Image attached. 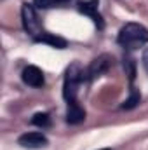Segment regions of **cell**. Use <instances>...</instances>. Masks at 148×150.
Instances as JSON below:
<instances>
[{
  "instance_id": "6da1fadb",
  "label": "cell",
  "mask_w": 148,
  "mask_h": 150,
  "mask_svg": "<svg viewBox=\"0 0 148 150\" xmlns=\"http://www.w3.org/2000/svg\"><path fill=\"white\" fill-rule=\"evenodd\" d=\"M117 42L129 51H134L138 47H143L148 44V30L140 23H125L117 35Z\"/></svg>"
},
{
  "instance_id": "7a4b0ae2",
  "label": "cell",
  "mask_w": 148,
  "mask_h": 150,
  "mask_svg": "<svg viewBox=\"0 0 148 150\" xmlns=\"http://www.w3.org/2000/svg\"><path fill=\"white\" fill-rule=\"evenodd\" d=\"M87 79V74L84 72L80 63H72L66 72H65V82H63V98L66 100V103L75 101L77 94H78V87L80 84Z\"/></svg>"
},
{
  "instance_id": "3957f363",
  "label": "cell",
  "mask_w": 148,
  "mask_h": 150,
  "mask_svg": "<svg viewBox=\"0 0 148 150\" xmlns=\"http://www.w3.org/2000/svg\"><path fill=\"white\" fill-rule=\"evenodd\" d=\"M21 18H23V28H25V32L28 35H32L33 40L44 33L33 4H23V7H21Z\"/></svg>"
},
{
  "instance_id": "277c9868",
  "label": "cell",
  "mask_w": 148,
  "mask_h": 150,
  "mask_svg": "<svg viewBox=\"0 0 148 150\" xmlns=\"http://www.w3.org/2000/svg\"><path fill=\"white\" fill-rule=\"evenodd\" d=\"M18 143L25 149H32V150H37V149H44L49 145V140L45 134L42 133H37V131H32V133H25L18 138Z\"/></svg>"
},
{
  "instance_id": "5b68a950",
  "label": "cell",
  "mask_w": 148,
  "mask_h": 150,
  "mask_svg": "<svg viewBox=\"0 0 148 150\" xmlns=\"http://www.w3.org/2000/svg\"><path fill=\"white\" fill-rule=\"evenodd\" d=\"M110 65H111V58L108 54L98 56V58L89 65V68H87V72H85V74H87V79L92 80V79H96V77H101L105 72H108Z\"/></svg>"
},
{
  "instance_id": "8992f818",
  "label": "cell",
  "mask_w": 148,
  "mask_h": 150,
  "mask_svg": "<svg viewBox=\"0 0 148 150\" xmlns=\"http://www.w3.org/2000/svg\"><path fill=\"white\" fill-rule=\"evenodd\" d=\"M23 82L30 87H42L45 84V79H44V74L42 70L35 67V65H28L25 70H23Z\"/></svg>"
},
{
  "instance_id": "52a82bcc",
  "label": "cell",
  "mask_w": 148,
  "mask_h": 150,
  "mask_svg": "<svg viewBox=\"0 0 148 150\" xmlns=\"http://www.w3.org/2000/svg\"><path fill=\"white\" fill-rule=\"evenodd\" d=\"M78 11L85 16H89L99 28L105 26V21H103V16L99 14L98 11V0H85V2H80L78 4Z\"/></svg>"
},
{
  "instance_id": "ba28073f",
  "label": "cell",
  "mask_w": 148,
  "mask_h": 150,
  "mask_svg": "<svg viewBox=\"0 0 148 150\" xmlns=\"http://www.w3.org/2000/svg\"><path fill=\"white\" fill-rule=\"evenodd\" d=\"M85 119V110L78 105V101H70L66 108V122L68 124H80Z\"/></svg>"
},
{
  "instance_id": "9c48e42d",
  "label": "cell",
  "mask_w": 148,
  "mask_h": 150,
  "mask_svg": "<svg viewBox=\"0 0 148 150\" xmlns=\"http://www.w3.org/2000/svg\"><path fill=\"white\" fill-rule=\"evenodd\" d=\"M35 42L49 44V45H52V47H56V49H65V47L68 45V42L63 37H58V35H52V33H45V32H44L40 37L35 38Z\"/></svg>"
},
{
  "instance_id": "30bf717a",
  "label": "cell",
  "mask_w": 148,
  "mask_h": 150,
  "mask_svg": "<svg viewBox=\"0 0 148 150\" xmlns=\"http://www.w3.org/2000/svg\"><path fill=\"white\" fill-rule=\"evenodd\" d=\"M32 124H35L38 127H47V126H51V117H49V113L38 112L32 117Z\"/></svg>"
},
{
  "instance_id": "8fae6325",
  "label": "cell",
  "mask_w": 148,
  "mask_h": 150,
  "mask_svg": "<svg viewBox=\"0 0 148 150\" xmlns=\"http://www.w3.org/2000/svg\"><path fill=\"white\" fill-rule=\"evenodd\" d=\"M140 100H141V94H140L136 89H131V96L125 100V103L122 105V108H125V110H131V108H134V107L140 103Z\"/></svg>"
},
{
  "instance_id": "7c38bea8",
  "label": "cell",
  "mask_w": 148,
  "mask_h": 150,
  "mask_svg": "<svg viewBox=\"0 0 148 150\" xmlns=\"http://www.w3.org/2000/svg\"><path fill=\"white\" fill-rule=\"evenodd\" d=\"M124 68H125V74L129 75V80L132 82V80H134V77H136L134 59H132V58H125V59H124Z\"/></svg>"
},
{
  "instance_id": "4fadbf2b",
  "label": "cell",
  "mask_w": 148,
  "mask_h": 150,
  "mask_svg": "<svg viewBox=\"0 0 148 150\" xmlns=\"http://www.w3.org/2000/svg\"><path fill=\"white\" fill-rule=\"evenodd\" d=\"M33 5H35V9H51L56 4H54V0H33Z\"/></svg>"
},
{
  "instance_id": "5bb4252c",
  "label": "cell",
  "mask_w": 148,
  "mask_h": 150,
  "mask_svg": "<svg viewBox=\"0 0 148 150\" xmlns=\"http://www.w3.org/2000/svg\"><path fill=\"white\" fill-rule=\"evenodd\" d=\"M143 67L147 68V72H148V49L143 52Z\"/></svg>"
},
{
  "instance_id": "9a60e30c",
  "label": "cell",
  "mask_w": 148,
  "mask_h": 150,
  "mask_svg": "<svg viewBox=\"0 0 148 150\" xmlns=\"http://www.w3.org/2000/svg\"><path fill=\"white\" fill-rule=\"evenodd\" d=\"M70 0H54V4H58V5H65V4H68Z\"/></svg>"
},
{
  "instance_id": "2e32d148",
  "label": "cell",
  "mask_w": 148,
  "mask_h": 150,
  "mask_svg": "<svg viewBox=\"0 0 148 150\" xmlns=\"http://www.w3.org/2000/svg\"><path fill=\"white\" fill-rule=\"evenodd\" d=\"M101 150H111V149H101Z\"/></svg>"
}]
</instances>
